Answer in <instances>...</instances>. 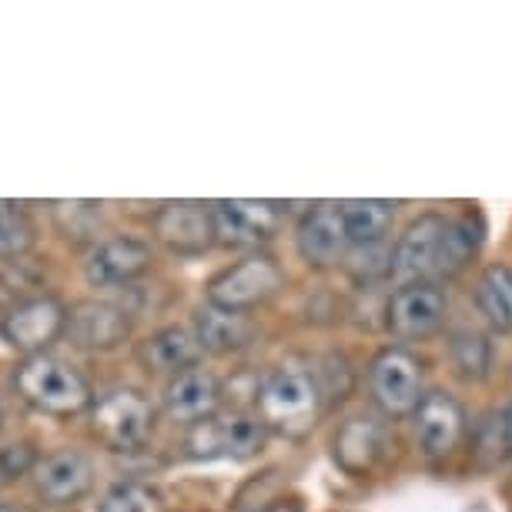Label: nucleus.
<instances>
[{
  "instance_id": "obj_30",
  "label": "nucleus",
  "mask_w": 512,
  "mask_h": 512,
  "mask_svg": "<svg viewBox=\"0 0 512 512\" xmlns=\"http://www.w3.org/2000/svg\"><path fill=\"white\" fill-rule=\"evenodd\" d=\"M0 512H24V509H17V506H0Z\"/></svg>"
},
{
  "instance_id": "obj_14",
  "label": "nucleus",
  "mask_w": 512,
  "mask_h": 512,
  "mask_svg": "<svg viewBox=\"0 0 512 512\" xmlns=\"http://www.w3.org/2000/svg\"><path fill=\"white\" fill-rule=\"evenodd\" d=\"M412 419H415V442H419L422 456L429 459L449 456L462 442V436H466V412H462V405L449 392L422 395Z\"/></svg>"
},
{
  "instance_id": "obj_6",
  "label": "nucleus",
  "mask_w": 512,
  "mask_h": 512,
  "mask_svg": "<svg viewBox=\"0 0 512 512\" xmlns=\"http://www.w3.org/2000/svg\"><path fill=\"white\" fill-rule=\"evenodd\" d=\"M285 285L282 268L272 255H245L241 262L228 265L208 282V302L218 308H231V312H248V308L268 302Z\"/></svg>"
},
{
  "instance_id": "obj_19",
  "label": "nucleus",
  "mask_w": 512,
  "mask_h": 512,
  "mask_svg": "<svg viewBox=\"0 0 512 512\" xmlns=\"http://www.w3.org/2000/svg\"><path fill=\"white\" fill-rule=\"evenodd\" d=\"M201 342L191 328H181V325H168L161 332H154L148 342L141 345L138 359L144 362V369L151 372H161V375H181L185 369H195L198 359H201Z\"/></svg>"
},
{
  "instance_id": "obj_29",
  "label": "nucleus",
  "mask_w": 512,
  "mask_h": 512,
  "mask_svg": "<svg viewBox=\"0 0 512 512\" xmlns=\"http://www.w3.org/2000/svg\"><path fill=\"white\" fill-rule=\"evenodd\" d=\"M258 512H302V506H298V502H272V506H265Z\"/></svg>"
},
{
  "instance_id": "obj_15",
  "label": "nucleus",
  "mask_w": 512,
  "mask_h": 512,
  "mask_svg": "<svg viewBox=\"0 0 512 512\" xmlns=\"http://www.w3.org/2000/svg\"><path fill=\"white\" fill-rule=\"evenodd\" d=\"M352 248L349 231H345L342 205H315L298 225V255L312 268H328L342 262L345 251Z\"/></svg>"
},
{
  "instance_id": "obj_13",
  "label": "nucleus",
  "mask_w": 512,
  "mask_h": 512,
  "mask_svg": "<svg viewBox=\"0 0 512 512\" xmlns=\"http://www.w3.org/2000/svg\"><path fill=\"white\" fill-rule=\"evenodd\" d=\"M34 489L51 506H74L94 486V466L84 452L57 449L34 466Z\"/></svg>"
},
{
  "instance_id": "obj_4",
  "label": "nucleus",
  "mask_w": 512,
  "mask_h": 512,
  "mask_svg": "<svg viewBox=\"0 0 512 512\" xmlns=\"http://www.w3.org/2000/svg\"><path fill=\"white\" fill-rule=\"evenodd\" d=\"M91 436L111 452H134L148 442L154 429V405L141 389L118 385L101 392L88 409Z\"/></svg>"
},
{
  "instance_id": "obj_20",
  "label": "nucleus",
  "mask_w": 512,
  "mask_h": 512,
  "mask_svg": "<svg viewBox=\"0 0 512 512\" xmlns=\"http://www.w3.org/2000/svg\"><path fill=\"white\" fill-rule=\"evenodd\" d=\"M251 318L245 312H231V308L218 305H201L195 315V335L205 352H238L251 342Z\"/></svg>"
},
{
  "instance_id": "obj_16",
  "label": "nucleus",
  "mask_w": 512,
  "mask_h": 512,
  "mask_svg": "<svg viewBox=\"0 0 512 512\" xmlns=\"http://www.w3.org/2000/svg\"><path fill=\"white\" fill-rule=\"evenodd\" d=\"M151 268V248L138 238H104L94 245L88 258V282L94 288H121L131 285Z\"/></svg>"
},
{
  "instance_id": "obj_2",
  "label": "nucleus",
  "mask_w": 512,
  "mask_h": 512,
  "mask_svg": "<svg viewBox=\"0 0 512 512\" xmlns=\"http://www.w3.org/2000/svg\"><path fill=\"white\" fill-rule=\"evenodd\" d=\"M14 389L31 409L51 415V419H74V415L88 412L94 402L88 379L71 362L57 359L51 352L27 355L14 369Z\"/></svg>"
},
{
  "instance_id": "obj_24",
  "label": "nucleus",
  "mask_w": 512,
  "mask_h": 512,
  "mask_svg": "<svg viewBox=\"0 0 512 512\" xmlns=\"http://www.w3.org/2000/svg\"><path fill=\"white\" fill-rule=\"evenodd\" d=\"M37 228L24 205L0 201V262H17L34 248Z\"/></svg>"
},
{
  "instance_id": "obj_8",
  "label": "nucleus",
  "mask_w": 512,
  "mask_h": 512,
  "mask_svg": "<svg viewBox=\"0 0 512 512\" xmlns=\"http://www.w3.org/2000/svg\"><path fill=\"white\" fill-rule=\"evenodd\" d=\"M369 392L389 419L415 415L422 402L419 362L405 349H382L369 365Z\"/></svg>"
},
{
  "instance_id": "obj_7",
  "label": "nucleus",
  "mask_w": 512,
  "mask_h": 512,
  "mask_svg": "<svg viewBox=\"0 0 512 512\" xmlns=\"http://www.w3.org/2000/svg\"><path fill=\"white\" fill-rule=\"evenodd\" d=\"M67 325V308L57 302L54 295H31L24 302H17L11 312L0 315V338L11 349L27 355L47 352L57 338L64 335Z\"/></svg>"
},
{
  "instance_id": "obj_9",
  "label": "nucleus",
  "mask_w": 512,
  "mask_h": 512,
  "mask_svg": "<svg viewBox=\"0 0 512 512\" xmlns=\"http://www.w3.org/2000/svg\"><path fill=\"white\" fill-rule=\"evenodd\" d=\"M211 215H215L218 245L225 248H258L265 241H272L275 231L282 228V205L278 201H215Z\"/></svg>"
},
{
  "instance_id": "obj_17",
  "label": "nucleus",
  "mask_w": 512,
  "mask_h": 512,
  "mask_svg": "<svg viewBox=\"0 0 512 512\" xmlns=\"http://www.w3.org/2000/svg\"><path fill=\"white\" fill-rule=\"evenodd\" d=\"M389 452V429L375 415H352L335 432V462L352 476H369Z\"/></svg>"
},
{
  "instance_id": "obj_23",
  "label": "nucleus",
  "mask_w": 512,
  "mask_h": 512,
  "mask_svg": "<svg viewBox=\"0 0 512 512\" xmlns=\"http://www.w3.org/2000/svg\"><path fill=\"white\" fill-rule=\"evenodd\" d=\"M51 221L71 245H91L101 231V205L98 201H51Z\"/></svg>"
},
{
  "instance_id": "obj_26",
  "label": "nucleus",
  "mask_w": 512,
  "mask_h": 512,
  "mask_svg": "<svg viewBox=\"0 0 512 512\" xmlns=\"http://www.w3.org/2000/svg\"><path fill=\"white\" fill-rule=\"evenodd\" d=\"M452 362L466 379H482L489 369V342L479 332H462L452 342Z\"/></svg>"
},
{
  "instance_id": "obj_18",
  "label": "nucleus",
  "mask_w": 512,
  "mask_h": 512,
  "mask_svg": "<svg viewBox=\"0 0 512 512\" xmlns=\"http://www.w3.org/2000/svg\"><path fill=\"white\" fill-rule=\"evenodd\" d=\"M218 405H221V382L208 369H201V365L175 375L168 382V389H164V412L185 425H198L211 419V415H218Z\"/></svg>"
},
{
  "instance_id": "obj_22",
  "label": "nucleus",
  "mask_w": 512,
  "mask_h": 512,
  "mask_svg": "<svg viewBox=\"0 0 512 512\" xmlns=\"http://www.w3.org/2000/svg\"><path fill=\"white\" fill-rule=\"evenodd\" d=\"M476 305L492 328L512 332V268L509 265H489L486 272L479 275Z\"/></svg>"
},
{
  "instance_id": "obj_12",
  "label": "nucleus",
  "mask_w": 512,
  "mask_h": 512,
  "mask_svg": "<svg viewBox=\"0 0 512 512\" xmlns=\"http://www.w3.org/2000/svg\"><path fill=\"white\" fill-rule=\"evenodd\" d=\"M131 335V315L114 302H77L67 308L64 338L84 352H111Z\"/></svg>"
},
{
  "instance_id": "obj_10",
  "label": "nucleus",
  "mask_w": 512,
  "mask_h": 512,
  "mask_svg": "<svg viewBox=\"0 0 512 512\" xmlns=\"http://www.w3.org/2000/svg\"><path fill=\"white\" fill-rule=\"evenodd\" d=\"M151 225H154V238L164 248L185 258L205 255L218 241L211 205H201V201H168V205L158 208Z\"/></svg>"
},
{
  "instance_id": "obj_1",
  "label": "nucleus",
  "mask_w": 512,
  "mask_h": 512,
  "mask_svg": "<svg viewBox=\"0 0 512 512\" xmlns=\"http://www.w3.org/2000/svg\"><path fill=\"white\" fill-rule=\"evenodd\" d=\"M479 235L469 218H442L422 215L405 228L399 245L392 251V275L402 285L432 282V278H452L476 255Z\"/></svg>"
},
{
  "instance_id": "obj_11",
  "label": "nucleus",
  "mask_w": 512,
  "mask_h": 512,
  "mask_svg": "<svg viewBox=\"0 0 512 512\" xmlns=\"http://www.w3.org/2000/svg\"><path fill=\"white\" fill-rule=\"evenodd\" d=\"M446 322V295L436 282L402 285L389 302V328L402 342H422Z\"/></svg>"
},
{
  "instance_id": "obj_27",
  "label": "nucleus",
  "mask_w": 512,
  "mask_h": 512,
  "mask_svg": "<svg viewBox=\"0 0 512 512\" xmlns=\"http://www.w3.org/2000/svg\"><path fill=\"white\" fill-rule=\"evenodd\" d=\"M37 459L31 446H7L0 449V476L4 479H14V476H24V472H34Z\"/></svg>"
},
{
  "instance_id": "obj_28",
  "label": "nucleus",
  "mask_w": 512,
  "mask_h": 512,
  "mask_svg": "<svg viewBox=\"0 0 512 512\" xmlns=\"http://www.w3.org/2000/svg\"><path fill=\"white\" fill-rule=\"evenodd\" d=\"M502 436H506V449L512 452V402H509V409L502 412Z\"/></svg>"
},
{
  "instance_id": "obj_21",
  "label": "nucleus",
  "mask_w": 512,
  "mask_h": 512,
  "mask_svg": "<svg viewBox=\"0 0 512 512\" xmlns=\"http://www.w3.org/2000/svg\"><path fill=\"white\" fill-rule=\"evenodd\" d=\"M342 218H345V231H349V241L355 248H372L385 238V231L392 228L395 218V205L382 198H355V201H342Z\"/></svg>"
},
{
  "instance_id": "obj_3",
  "label": "nucleus",
  "mask_w": 512,
  "mask_h": 512,
  "mask_svg": "<svg viewBox=\"0 0 512 512\" xmlns=\"http://www.w3.org/2000/svg\"><path fill=\"white\" fill-rule=\"evenodd\" d=\"M255 409L268 429L285 439H305L315 429L322 412V389L315 372H305L298 365H282L258 385Z\"/></svg>"
},
{
  "instance_id": "obj_25",
  "label": "nucleus",
  "mask_w": 512,
  "mask_h": 512,
  "mask_svg": "<svg viewBox=\"0 0 512 512\" xmlns=\"http://www.w3.org/2000/svg\"><path fill=\"white\" fill-rule=\"evenodd\" d=\"M98 512H164V499L148 482L121 479L104 492Z\"/></svg>"
},
{
  "instance_id": "obj_5",
  "label": "nucleus",
  "mask_w": 512,
  "mask_h": 512,
  "mask_svg": "<svg viewBox=\"0 0 512 512\" xmlns=\"http://www.w3.org/2000/svg\"><path fill=\"white\" fill-rule=\"evenodd\" d=\"M268 425L258 412H225L191 425L188 456L191 459H251L265 449Z\"/></svg>"
}]
</instances>
